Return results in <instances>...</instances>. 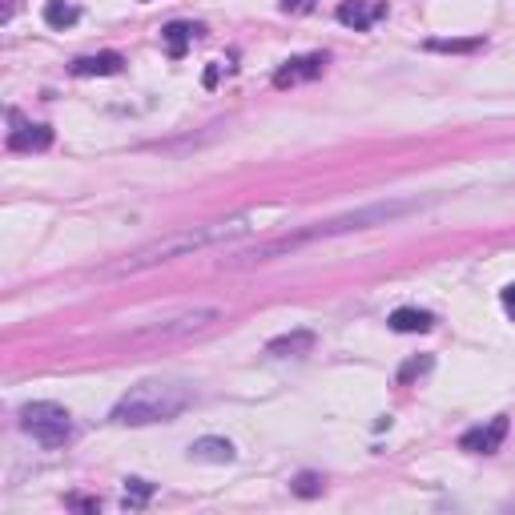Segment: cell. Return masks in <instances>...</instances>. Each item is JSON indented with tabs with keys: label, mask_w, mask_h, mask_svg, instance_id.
<instances>
[{
	"label": "cell",
	"mask_w": 515,
	"mask_h": 515,
	"mask_svg": "<svg viewBox=\"0 0 515 515\" xmlns=\"http://www.w3.org/2000/svg\"><path fill=\"white\" fill-rule=\"evenodd\" d=\"M218 318H222L218 306H193V311H182V314H173V318H162V322L142 326V331H134L129 339H134V342H173V339H190V334L210 331Z\"/></svg>",
	"instance_id": "cell-4"
},
{
	"label": "cell",
	"mask_w": 515,
	"mask_h": 515,
	"mask_svg": "<svg viewBox=\"0 0 515 515\" xmlns=\"http://www.w3.org/2000/svg\"><path fill=\"white\" fill-rule=\"evenodd\" d=\"M53 145V129L49 125H16L8 129V149L13 154H41Z\"/></svg>",
	"instance_id": "cell-8"
},
{
	"label": "cell",
	"mask_w": 515,
	"mask_h": 515,
	"mask_svg": "<svg viewBox=\"0 0 515 515\" xmlns=\"http://www.w3.org/2000/svg\"><path fill=\"white\" fill-rule=\"evenodd\" d=\"M500 302H503V311H508V318H515V282H511V286H503Z\"/></svg>",
	"instance_id": "cell-20"
},
{
	"label": "cell",
	"mask_w": 515,
	"mask_h": 515,
	"mask_svg": "<svg viewBox=\"0 0 515 515\" xmlns=\"http://www.w3.org/2000/svg\"><path fill=\"white\" fill-rule=\"evenodd\" d=\"M431 53H480L483 36H471V41H427Z\"/></svg>",
	"instance_id": "cell-17"
},
{
	"label": "cell",
	"mask_w": 515,
	"mask_h": 515,
	"mask_svg": "<svg viewBox=\"0 0 515 515\" xmlns=\"http://www.w3.org/2000/svg\"><path fill=\"white\" fill-rule=\"evenodd\" d=\"M21 427L29 431L41 447H64L73 439V415L61 402H29L21 411Z\"/></svg>",
	"instance_id": "cell-5"
},
{
	"label": "cell",
	"mask_w": 515,
	"mask_h": 515,
	"mask_svg": "<svg viewBox=\"0 0 515 515\" xmlns=\"http://www.w3.org/2000/svg\"><path fill=\"white\" fill-rule=\"evenodd\" d=\"M282 5H286V8H294V13H302V8H311L314 0H282Z\"/></svg>",
	"instance_id": "cell-22"
},
{
	"label": "cell",
	"mask_w": 515,
	"mask_h": 515,
	"mask_svg": "<svg viewBox=\"0 0 515 515\" xmlns=\"http://www.w3.org/2000/svg\"><path fill=\"white\" fill-rule=\"evenodd\" d=\"M322 69H326V57H322V53H311V57H294V61H286L282 69L274 73V85L286 89V85H298V81H314Z\"/></svg>",
	"instance_id": "cell-7"
},
{
	"label": "cell",
	"mask_w": 515,
	"mask_h": 515,
	"mask_svg": "<svg viewBox=\"0 0 515 515\" xmlns=\"http://www.w3.org/2000/svg\"><path fill=\"white\" fill-rule=\"evenodd\" d=\"M503 435H508V415H495L487 427H471V431H463L459 447H463V451H471V455H491V451H500Z\"/></svg>",
	"instance_id": "cell-6"
},
{
	"label": "cell",
	"mask_w": 515,
	"mask_h": 515,
	"mask_svg": "<svg viewBox=\"0 0 515 515\" xmlns=\"http://www.w3.org/2000/svg\"><path fill=\"white\" fill-rule=\"evenodd\" d=\"M282 210H246V213H233V218H222V222H205V226H190V230H177V233H165L157 242H145L142 250L125 254L114 266H105V278H125V274H142V270H154L162 262H173V258H190L198 250H210V246H222V242H233V238H246V233L262 230V222L274 218Z\"/></svg>",
	"instance_id": "cell-2"
},
{
	"label": "cell",
	"mask_w": 515,
	"mask_h": 515,
	"mask_svg": "<svg viewBox=\"0 0 515 515\" xmlns=\"http://www.w3.org/2000/svg\"><path fill=\"white\" fill-rule=\"evenodd\" d=\"M149 500H154V483L149 480H125V495H121V503H125L129 511L145 508Z\"/></svg>",
	"instance_id": "cell-16"
},
{
	"label": "cell",
	"mask_w": 515,
	"mask_h": 515,
	"mask_svg": "<svg viewBox=\"0 0 515 515\" xmlns=\"http://www.w3.org/2000/svg\"><path fill=\"white\" fill-rule=\"evenodd\" d=\"M387 322H391V331H399V334H423V331L435 326V318H431L427 311H415V306H399Z\"/></svg>",
	"instance_id": "cell-13"
},
{
	"label": "cell",
	"mask_w": 515,
	"mask_h": 515,
	"mask_svg": "<svg viewBox=\"0 0 515 515\" xmlns=\"http://www.w3.org/2000/svg\"><path fill=\"white\" fill-rule=\"evenodd\" d=\"M121 53H97V57H81L73 61V77H114L121 73Z\"/></svg>",
	"instance_id": "cell-12"
},
{
	"label": "cell",
	"mask_w": 515,
	"mask_h": 515,
	"mask_svg": "<svg viewBox=\"0 0 515 515\" xmlns=\"http://www.w3.org/2000/svg\"><path fill=\"white\" fill-rule=\"evenodd\" d=\"M290 487H294V495H302V500H314V495H322V480H318V475H311V471H302Z\"/></svg>",
	"instance_id": "cell-19"
},
{
	"label": "cell",
	"mask_w": 515,
	"mask_h": 515,
	"mask_svg": "<svg viewBox=\"0 0 515 515\" xmlns=\"http://www.w3.org/2000/svg\"><path fill=\"white\" fill-rule=\"evenodd\" d=\"M379 16H387V5H367V0H346V5L339 8V25H346V29L354 33H367Z\"/></svg>",
	"instance_id": "cell-9"
},
{
	"label": "cell",
	"mask_w": 515,
	"mask_h": 515,
	"mask_svg": "<svg viewBox=\"0 0 515 515\" xmlns=\"http://www.w3.org/2000/svg\"><path fill=\"white\" fill-rule=\"evenodd\" d=\"M190 459L193 463H233V443L230 439L205 435V439H198V443H190Z\"/></svg>",
	"instance_id": "cell-10"
},
{
	"label": "cell",
	"mask_w": 515,
	"mask_h": 515,
	"mask_svg": "<svg viewBox=\"0 0 515 515\" xmlns=\"http://www.w3.org/2000/svg\"><path fill=\"white\" fill-rule=\"evenodd\" d=\"M77 21H81V8L69 5V0H49L45 5V25L49 29H73Z\"/></svg>",
	"instance_id": "cell-14"
},
{
	"label": "cell",
	"mask_w": 515,
	"mask_h": 515,
	"mask_svg": "<svg viewBox=\"0 0 515 515\" xmlns=\"http://www.w3.org/2000/svg\"><path fill=\"white\" fill-rule=\"evenodd\" d=\"M185 407H193V387L149 379V382L129 387L125 395L114 402L109 419H114L117 427H149V423H170Z\"/></svg>",
	"instance_id": "cell-3"
},
{
	"label": "cell",
	"mask_w": 515,
	"mask_h": 515,
	"mask_svg": "<svg viewBox=\"0 0 515 515\" xmlns=\"http://www.w3.org/2000/svg\"><path fill=\"white\" fill-rule=\"evenodd\" d=\"M427 202L419 198H391V202H374V205H362V210H351L342 218H331V222H314L306 230H294V233H282V238H270L254 250H242L233 258H222V270H250V266H266L274 258H286L294 250L311 246V242H326V238H339V233H354V230H374V226H387L395 218H407V213H419Z\"/></svg>",
	"instance_id": "cell-1"
},
{
	"label": "cell",
	"mask_w": 515,
	"mask_h": 515,
	"mask_svg": "<svg viewBox=\"0 0 515 515\" xmlns=\"http://www.w3.org/2000/svg\"><path fill=\"white\" fill-rule=\"evenodd\" d=\"M193 36H198L193 25H165L162 29V41H165V49H170V57H182V53L190 49Z\"/></svg>",
	"instance_id": "cell-15"
},
{
	"label": "cell",
	"mask_w": 515,
	"mask_h": 515,
	"mask_svg": "<svg viewBox=\"0 0 515 515\" xmlns=\"http://www.w3.org/2000/svg\"><path fill=\"white\" fill-rule=\"evenodd\" d=\"M13 8H16V0H5V8H0V21H13Z\"/></svg>",
	"instance_id": "cell-21"
},
{
	"label": "cell",
	"mask_w": 515,
	"mask_h": 515,
	"mask_svg": "<svg viewBox=\"0 0 515 515\" xmlns=\"http://www.w3.org/2000/svg\"><path fill=\"white\" fill-rule=\"evenodd\" d=\"M311 351H314V331H290V334H278V339L266 342V354H278V359L311 354Z\"/></svg>",
	"instance_id": "cell-11"
},
{
	"label": "cell",
	"mask_w": 515,
	"mask_h": 515,
	"mask_svg": "<svg viewBox=\"0 0 515 515\" xmlns=\"http://www.w3.org/2000/svg\"><path fill=\"white\" fill-rule=\"evenodd\" d=\"M431 362H435V359H431V354H419V359H407V362H402V367H399V382H411V379H419V374H427V371H431Z\"/></svg>",
	"instance_id": "cell-18"
}]
</instances>
